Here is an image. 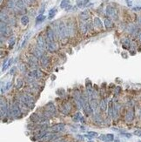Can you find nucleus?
I'll return each instance as SVG.
<instances>
[{
	"label": "nucleus",
	"instance_id": "13",
	"mask_svg": "<svg viewBox=\"0 0 141 142\" xmlns=\"http://www.w3.org/2000/svg\"><path fill=\"white\" fill-rule=\"evenodd\" d=\"M66 27H67V30H68V33H69V36L71 37V36L74 35L75 33V28H74V24H73L72 21H69L66 25Z\"/></svg>",
	"mask_w": 141,
	"mask_h": 142
},
{
	"label": "nucleus",
	"instance_id": "39",
	"mask_svg": "<svg viewBox=\"0 0 141 142\" xmlns=\"http://www.w3.org/2000/svg\"><path fill=\"white\" fill-rule=\"evenodd\" d=\"M30 36H31V33H28L26 36H25V39H24L23 43H22L21 47H24V46H25V44L26 43V41H27V40H28V39H29V38H30Z\"/></svg>",
	"mask_w": 141,
	"mask_h": 142
},
{
	"label": "nucleus",
	"instance_id": "16",
	"mask_svg": "<svg viewBox=\"0 0 141 142\" xmlns=\"http://www.w3.org/2000/svg\"><path fill=\"white\" fill-rule=\"evenodd\" d=\"M89 18H90V13H89V12H87V11H84V12H82L81 13L79 14V19L82 22L88 20Z\"/></svg>",
	"mask_w": 141,
	"mask_h": 142
},
{
	"label": "nucleus",
	"instance_id": "10",
	"mask_svg": "<svg viewBox=\"0 0 141 142\" xmlns=\"http://www.w3.org/2000/svg\"><path fill=\"white\" fill-rule=\"evenodd\" d=\"M28 63H29V65H30V66H32V67L38 66V58L35 57L33 54H32V55H31V56H29Z\"/></svg>",
	"mask_w": 141,
	"mask_h": 142
},
{
	"label": "nucleus",
	"instance_id": "35",
	"mask_svg": "<svg viewBox=\"0 0 141 142\" xmlns=\"http://www.w3.org/2000/svg\"><path fill=\"white\" fill-rule=\"evenodd\" d=\"M56 12H57L56 8H53L52 10H50V12H49V19H52L53 17L55 16V14H56Z\"/></svg>",
	"mask_w": 141,
	"mask_h": 142
},
{
	"label": "nucleus",
	"instance_id": "12",
	"mask_svg": "<svg viewBox=\"0 0 141 142\" xmlns=\"http://www.w3.org/2000/svg\"><path fill=\"white\" fill-rule=\"evenodd\" d=\"M106 14L109 17L112 18H117V11L115 8H113L112 6H107L106 8Z\"/></svg>",
	"mask_w": 141,
	"mask_h": 142
},
{
	"label": "nucleus",
	"instance_id": "50",
	"mask_svg": "<svg viewBox=\"0 0 141 142\" xmlns=\"http://www.w3.org/2000/svg\"><path fill=\"white\" fill-rule=\"evenodd\" d=\"M16 71V67H12V69L11 70V74H13Z\"/></svg>",
	"mask_w": 141,
	"mask_h": 142
},
{
	"label": "nucleus",
	"instance_id": "5",
	"mask_svg": "<svg viewBox=\"0 0 141 142\" xmlns=\"http://www.w3.org/2000/svg\"><path fill=\"white\" fill-rule=\"evenodd\" d=\"M28 76L31 78H33V79H40V78L43 77V72L38 69H35V70L31 71L29 72Z\"/></svg>",
	"mask_w": 141,
	"mask_h": 142
},
{
	"label": "nucleus",
	"instance_id": "6",
	"mask_svg": "<svg viewBox=\"0 0 141 142\" xmlns=\"http://www.w3.org/2000/svg\"><path fill=\"white\" fill-rule=\"evenodd\" d=\"M65 124L63 123H60V124H57V125H52V127L49 128V130L52 131V132H62V131L65 130Z\"/></svg>",
	"mask_w": 141,
	"mask_h": 142
},
{
	"label": "nucleus",
	"instance_id": "42",
	"mask_svg": "<svg viewBox=\"0 0 141 142\" xmlns=\"http://www.w3.org/2000/svg\"><path fill=\"white\" fill-rule=\"evenodd\" d=\"M88 135H90L91 137H97L98 136V133L96 132H88Z\"/></svg>",
	"mask_w": 141,
	"mask_h": 142
},
{
	"label": "nucleus",
	"instance_id": "56",
	"mask_svg": "<svg viewBox=\"0 0 141 142\" xmlns=\"http://www.w3.org/2000/svg\"><path fill=\"white\" fill-rule=\"evenodd\" d=\"M30 1H31V2H32V3H34V2H35V1H36V0H30Z\"/></svg>",
	"mask_w": 141,
	"mask_h": 142
},
{
	"label": "nucleus",
	"instance_id": "55",
	"mask_svg": "<svg viewBox=\"0 0 141 142\" xmlns=\"http://www.w3.org/2000/svg\"><path fill=\"white\" fill-rule=\"evenodd\" d=\"M138 23H139V25H141V17L139 18V19H138Z\"/></svg>",
	"mask_w": 141,
	"mask_h": 142
},
{
	"label": "nucleus",
	"instance_id": "15",
	"mask_svg": "<svg viewBox=\"0 0 141 142\" xmlns=\"http://www.w3.org/2000/svg\"><path fill=\"white\" fill-rule=\"evenodd\" d=\"M134 119V111L132 109L129 110L125 114V120L127 122H131Z\"/></svg>",
	"mask_w": 141,
	"mask_h": 142
},
{
	"label": "nucleus",
	"instance_id": "8",
	"mask_svg": "<svg viewBox=\"0 0 141 142\" xmlns=\"http://www.w3.org/2000/svg\"><path fill=\"white\" fill-rule=\"evenodd\" d=\"M55 39V33L52 29H48L46 32V41L47 44H50L52 42H54Z\"/></svg>",
	"mask_w": 141,
	"mask_h": 142
},
{
	"label": "nucleus",
	"instance_id": "38",
	"mask_svg": "<svg viewBox=\"0 0 141 142\" xmlns=\"http://www.w3.org/2000/svg\"><path fill=\"white\" fill-rule=\"evenodd\" d=\"M14 44H15V38L14 37H12L9 40V46L10 48H12L14 46Z\"/></svg>",
	"mask_w": 141,
	"mask_h": 142
},
{
	"label": "nucleus",
	"instance_id": "37",
	"mask_svg": "<svg viewBox=\"0 0 141 142\" xmlns=\"http://www.w3.org/2000/svg\"><path fill=\"white\" fill-rule=\"evenodd\" d=\"M114 140V136L113 134H106V141H109V142H111Z\"/></svg>",
	"mask_w": 141,
	"mask_h": 142
},
{
	"label": "nucleus",
	"instance_id": "51",
	"mask_svg": "<svg viewBox=\"0 0 141 142\" xmlns=\"http://www.w3.org/2000/svg\"><path fill=\"white\" fill-rule=\"evenodd\" d=\"M138 39L141 42V32H139L138 33Z\"/></svg>",
	"mask_w": 141,
	"mask_h": 142
},
{
	"label": "nucleus",
	"instance_id": "31",
	"mask_svg": "<svg viewBox=\"0 0 141 142\" xmlns=\"http://www.w3.org/2000/svg\"><path fill=\"white\" fill-rule=\"evenodd\" d=\"M24 85V82L21 79H17V81H16V87L18 89H21Z\"/></svg>",
	"mask_w": 141,
	"mask_h": 142
},
{
	"label": "nucleus",
	"instance_id": "17",
	"mask_svg": "<svg viewBox=\"0 0 141 142\" xmlns=\"http://www.w3.org/2000/svg\"><path fill=\"white\" fill-rule=\"evenodd\" d=\"M126 31H127L129 33L134 34L138 32V27H137L135 25H133V24H130V25L127 26V28H126Z\"/></svg>",
	"mask_w": 141,
	"mask_h": 142
},
{
	"label": "nucleus",
	"instance_id": "7",
	"mask_svg": "<svg viewBox=\"0 0 141 142\" xmlns=\"http://www.w3.org/2000/svg\"><path fill=\"white\" fill-rule=\"evenodd\" d=\"M0 107H1V118H4L6 115L7 112H8V106L6 105V102L3 99H1V103H0Z\"/></svg>",
	"mask_w": 141,
	"mask_h": 142
},
{
	"label": "nucleus",
	"instance_id": "1",
	"mask_svg": "<svg viewBox=\"0 0 141 142\" xmlns=\"http://www.w3.org/2000/svg\"><path fill=\"white\" fill-rule=\"evenodd\" d=\"M22 103H24L25 105L28 106V108H32L35 104V99H33L32 94L30 93H24L20 96V100Z\"/></svg>",
	"mask_w": 141,
	"mask_h": 142
},
{
	"label": "nucleus",
	"instance_id": "20",
	"mask_svg": "<svg viewBox=\"0 0 141 142\" xmlns=\"http://www.w3.org/2000/svg\"><path fill=\"white\" fill-rule=\"evenodd\" d=\"M56 134L54 133H47L45 137L43 138V141L44 142H46V141H50V140H53V139L56 138Z\"/></svg>",
	"mask_w": 141,
	"mask_h": 142
},
{
	"label": "nucleus",
	"instance_id": "4",
	"mask_svg": "<svg viewBox=\"0 0 141 142\" xmlns=\"http://www.w3.org/2000/svg\"><path fill=\"white\" fill-rule=\"evenodd\" d=\"M37 44H38V47H39L41 50L45 51V49L47 48V45H46V42H45V39L42 37L41 35L38 36V39H37Z\"/></svg>",
	"mask_w": 141,
	"mask_h": 142
},
{
	"label": "nucleus",
	"instance_id": "49",
	"mask_svg": "<svg viewBox=\"0 0 141 142\" xmlns=\"http://www.w3.org/2000/svg\"><path fill=\"white\" fill-rule=\"evenodd\" d=\"M120 90H121V88H120L119 86L116 87V89H115V92H116V93H118V92H120Z\"/></svg>",
	"mask_w": 141,
	"mask_h": 142
},
{
	"label": "nucleus",
	"instance_id": "9",
	"mask_svg": "<svg viewBox=\"0 0 141 142\" xmlns=\"http://www.w3.org/2000/svg\"><path fill=\"white\" fill-rule=\"evenodd\" d=\"M45 111L51 112L52 115H55V114H56V112H57L56 106H55L54 104H53L52 102H49L48 104H46V105H45Z\"/></svg>",
	"mask_w": 141,
	"mask_h": 142
},
{
	"label": "nucleus",
	"instance_id": "41",
	"mask_svg": "<svg viewBox=\"0 0 141 142\" xmlns=\"http://www.w3.org/2000/svg\"><path fill=\"white\" fill-rule=\"evenodd\" d=\"M133 133H134V135L138 136V137H141V130H139V129L138 130H135Z\"/></svg>",
	"mask_w": 141,
	"mask_h": 142
},
{
	"label": "nucleus",
	"instance_id": "46",
	"mask_svg": "<svg viewBox=\"0 0 141 142\" xmlns=\"http://www.w3.org/2000/svg\"><path fill=\"white\" fill-rule=\"evenodd\" d=\"M99 139H101V140H105V141H106V135H104V134H102V135H100Z\"/></svg>",
	"mask_w": 141,
	"mask_h": 142
},
{
	"label": "nucleus",
	"instance_id": "58",
	"mask_svg": "<svg viewBox=\"0 0 141 142\" xmlns=\"http://www.w3.org/2000/svg\"><path fill=\"white\" fill-rule=\"evenodd\" d=\"M64 142H67V141H64Z\"/></svg>",
	"mask_w": 141,
	"mask_h": 142
},
{
	"label": "nucleus",
	"instance_id": "33",
	"mask_svg": "<svg viewBox=\"0 0 141 142\" xmlns=\"http://www.w3.org/2000/svg\"><path fill=\"white\" fill-rule=\"evenodd\" d=\"M15 6H16V3L13 0H8V2H7V7L9 9H14Z\"/></svg>",
	"mask_w": 141,
	"mask_h": 142
},
{
	"label": "nucleus",
	"instance_id": "19",
	"mask_svg": "<svg viewBox=\"0 0 141 142\" xmlns=\"http://www.w3.org/2000/svg\"><path fill=\"white\" fill-rule=\"evenodd\" d=\"M57 49H58V45H57V44L54 43V42H52V43H50V44H47V50H48L49 52H55Z\"/></svg>",
	"mask_w": 141,
	"mask_h": 142
},
{
	"label": "nucleus",
	"instance_id": "2",
	"mask_svg": "<svg viewBox=\"0 0 141 142\" xmlns=\"http://www.w3.org/2000/svg\"><path fill=\"white\" fill-rule=\"evenodd\" d=\"M58 29H59V39H65L69 36L66 25H65L64 22L59 21V23H58Z\"/></svg>",
	"mask_w": 141,
	"mask_h": 142
},
{
	"label": "nucleus",
	"instance_id": "11",
	"mask_svg": "<svg viewBox=\"0 0 141 142\" xmlns=\"http://www.w3.org/2000/svg\"><path fill=\"white\" fill-rule=\"evenodd\" d=\"M32 54H33L35 57H37L38 59H41L45 54H44V51L41 50L39 47H34L33 50H32Z\"/></svg>",
	"mask_w": 141,
	"mask_h": 142
},
{
	"label": "nucleus",
	"instance_id": "22",
	"mask_svg": "<svg viewBox=\"0 0 141 142\" xmlns=\"http://www.w3.org/2000/svg\"><path fill=\"white\" fill-rule=\"evenodd\" d=\"M99 106H100V109H101L102 112H105L107 110V99H104L100 101V104H99Z\"/></svg>",
	"mask_w": 141,
	"mask_h": 142
},
{
	"label": "nucleus",
	"instance_id": "25",
	"mask_svg": "<svg viewBox=\"0 0 141 142\" xmlns=\"http://www.w3.org/2000/svg\"><path fill=\"white\" fill-rule=\"evenodd\" d=\"M1 22H5V23H8L10 22V19H9L8 15L5 12H4L3 11L1 12Z\"/></svg>",
	"mask_w": 141,
	"mask_h": 142
},
{
	"label": "nucleus",
	"instance_id": "21",
	"mask_svg": "<svg viewBox=\"0 0 141 142\" xmlns=\"http://www.w3.org/2000/svg\"><path fill=\"white\" fill-rule=\"evenodd\" d=\"M90 105H91L92 111H96L97 108L98 107V102L97 100V99H91V102H90Z\"/></svg>",
	"mask_w": 141,
	"mask_h": 142
},
{
	"label": "nucleus",
	"instance_id": "52",
	"mask_svg": "<svg viewBox=\"0 0 141 142\" xmlns=\"http://www.w3.org/2000/svg\"><path fill=\"white\" fill-rule=\"evenodd\" d=\"M133 11H141V7H134Z\"/></svg>",
	"mask_w": 141,
	"mask_h": 142
},
{
	"label": "nucleus",
	"instance_id": "36",
	"mask_svg": "<svg viewBox=\"0 0 141 142\" xmlns=\"http://www.w3.org/2000/svg\"><path fill=\"white\" fill-rule=\"evenodd\" d=\"M94 121L96 122L97 124H101L102 123L101 117H100L98 114H96V115H95V117H94Z\"/></svg>",
	"mask_w": 141,
	"mask_h": 142
},
{
	"label": "nucleus",
	"instance_id": "40",
	"mask_svg": "<svg viewBox=\"0 0 141 142\" xmlns=\"http://www.w3.org/2000/svg\"><path fill=\"white\" fill-rule=\"evenodd\" d=\"M77 4H78V7H83L84 5H85V2H84L83 0H78V1H77Z\"/></svg>",
	"mask_w": 141,
	"mask_h": 142
},
{
	"label": "nucleus",
	"instance_id": "30",
	"mask_svg": "<svg viewBox=\"0 0 141 142\" xmlns=\"http://www.w3.org/2000/svg\"><path fill=\"white\" fill-rule=\"evenodd\" d=\"M122 44H123V46L124 48H128V47H130V45H131V41L128 39H124L123 40H122Z\"/></svg>",
	"mask_w": 141,
	"mask_h": 142
},
{
	"label": "nucleus",
	"instance_id": "43",
	"mask_svg": "<svg viewBox=\"0 0 141 142\" xmlns=\"http://www.w3.org/2000/svg\"><path fill=\"white\" fill-rule=\"evenodd\" d=\"M52 142H64V140H63V139H62V138H58V137H56V138H55V139L52 140Z\"/></svg>",
	"mask_w": 141,
	"mask_h": 142
},
{
	"label": "nucleus",
	"instance_id": "57",
	"mask_svg": "<svg viewBox=\"0 0 141 142\" xmlns=\"http://www.w3.org/2000/svg\"><path fill=\"white\" fill-rule=\"evenodd\" d=\"M115 142H121V141H119V140H118V139H117V140H115Z\"/></svg>",
	"mask_w": 141,
	"mask_h": 142
},
{
	"label": "nucleus",
	"instance_id": "27",
	"mask_svg": "<svg viewBox=\"0 0 141 142\" xmlns=\"http://www.w3.org/2000/svg\"><path fill=\"white\" fill-rule=\"evenodd\" d=\"M70 5V0H62L60 3V7L62 9H66Z\"/></svg>",
	"mask_w": 141,
	"mask_h": 142
},
{
	"label": "nucleus",
	"instance_id": "45",
	"mask_svg": "<svg viewBox=\"0 0 141 142\" xmlns=\"http://www.w3.org/2000/svg\"><path fill=\"white\" fill-rule=\"evenodd\" d=\"M45 12V5H42V8L40 9V11H39V13H40V15H43V12Z\"/></svg>",
	"mask_w": 141,
	"mask_h": 142
},
{
	"label": "nucleus",
	"instance_id": "53",
	"mask_svg": "<svg viewBox=\"0 0 141 142\" xmlns=\"http://www.w3.org/2000/svg\"><path fill=\"white\" fill-rule=\"evenodd\" d=\"M127 5H129V6H131V5H132V4H131V1H129V0H127Z\"/></svg>",
	"mask_w": 141,
	"mask_h": 142
},
{
	"label": "nucleus",
	"instance_id": "48",
	"mask_svg": "<svg viewBox=\"0 0 141 142\" xmlns=\"http://www.w3.org/2000/svg\"><path fill=\"white\" fill-rule=\"evenodd\" d=\"M20 70H21V72H25V65H20Z\"/></svg>",
	"mask_w": 141,
	"mask_h": 142
},
{
	"label": "nucleus",
	"instance_id": "29",
	"mask_svg": "<svg viewBox=\"0 0 141 142\" xmlns=\"http://www.w3.org/2000/svg\"><path fill=\"white\" fill-rule=\"evenodd\" d=\"M104 24H105V26L107 29H109V28H111V27H112V21H111L110 19H105V21H104Z\"/></svg>",
	"mask_w": 141,
	"mask_h": 142
},
{
	"label": "nucleus",
	"instance_id": "28",
	"mask_svg": "<svg viewBox=\"0 0 141 142\" xmlns=\"http://www.w3.org/2000/svg\"><path fill=\"white\" fill-rule=\"evenodd\" d=\"M93 22H94V26L95 27H98V28H102V22L101 20H100L98 18H95L94 20H93Z\"/></svg>",
	"mask_w": 141,
	"mask_h": 142
},
{
	"label": "nucleus",
	"instance_id": "32",
	"mask_svg": "<svg viewBox=\"0 0 141 142\" xmlns=\"http://www.w3.org/2000/svg\"><path fill=\"white\" fill-rule=\"evenodd\" d=\"M82 118H83V117H82V114L80 113V112H77V113L74 115V117H73V120H74L75 122L80 121Z\"/></svg>",
	"mask_w": 141,
	"mask_h": 142
},
{
	"label": "nucleus",
	"instance_id": "14",
	"mask_svg": "<svg viewBox=\"0 0 141 142\" xmlns=\"http://www.w3.org/2000/svg\"><path fill=\"white\" fill-rule=\"evenodd\" d=\"M40 63H41V65H43L45 68H46V67L49 66V65H50V59H49V57L46 55H44L43 57L40 59Z\"/></svg>",
	"mask_w": 141,
	"mask_h": 142
},
{
	"label": "nucleus",
	"instance_id": "3",
	"mask_svg": "<svg viewBox=\"0 0 141 142\" xmlns=\"http://www.w3.org/2000/svg\"><path fill=\"white\" fill-rule=\"evenodd\" d=\"M11 113L15 118H18L21 116L22 112H21V108H20L19 106V104L14 103L13 105H12V107H11Z\"/></svg>",
	"mask_w": 141,
	"mask_h": 142
},
{
	"label": "nucleus",
	"instance_id": "47",
	"mask_svg": "<svg viewBox=\"0 0 141 142\" xmlns=\"http://www.w3.org/2000/svg\"><path fill=\"white\" fill-rule=\"evenodd\" d=\"M124 136H125L126 138H131V133H126V132H122Z\"/></svg>",
	"mask_w": 141,
	"mask_h": 142
},
{
	"label": "nucleus",
	"instance_id": "23",
	"mask_svg": "<svg viewBox=\"0 0 141 142\" xmlns=\"http://www.w3.org/2000/svg\"><path fill=\"white\" fill-rule=\"evenodd\" d=\"M16 6L18 7L19 10H24L25 9V1L24 0H16Z\"/></svg>",
	"mask_w": 141,
	"mask_h": 142
},
{
	"label": "nucleus",
	"instance_id": "18",
	"mask_svg": "<svg viewBox=\"0 0 141 142\" xmlns=\"http://www.w3.org/2000/svg\"><path fill=\"white\" fill-rule=\"evenodd\" d=\"M60 109H61V112H64L65 114H67L71 111V105H70V104H69V103L64 104V105H61Z\"/></svg>",
	"mask_w": 141,
	"mask_h": 142
},
{
	"label": "nucleus",
	"instance_id": "24",
	"mask_svg": "<svg viewBox=\"0 0 141 142\" xmlns=\"http://www.w3.org/2000/svg\"><path fill=\"white\" fill-rule=\"evenodd\" d=\"M80 30H81V32H83L84 34H85L87 32V31L89 30L88 29V25H87L86 23H85V22H82V23H80Z\"/></svg>",
	"mask_w": 141,
	"mask_h": 142
},
{
	"label": "nucleus",
	"instance_id": "44",
	"mask_svg": "<svg viewBox=\"0 0 141 142\" xmlns=\"http://www.w3.org/2000/svg\"><path fill=\"white\" fill-rule=\"evenodd\" d=\"M11 86H12V82H11V81H9L8 83H7L6 87H5V88H6V90H9V89L11 88Z\"/></svg>",
	"mask_w": 141,
	"mask_h": 142
},
{
	"label": "nucleus",
	"instance_id": "54",
	"mask_svg": "<svg viewBox=\"0 0 141 142\" xmlns=\"http://www.w3.org/2000/svg\"><path fill=\"white\" fill-rule=\"evenodd\" d=\"M78 137L79 138V139H84V137H83V136H81V135H78Z\"/></svg>",
	"mask_w": 141,
	"mask_h": 142
},
{
	"label": "nucleus",
	"instance_id": "26",
	"mask_svg": "<svg viewBox=\"0 0 141 142\" xmlns=\"http://www.w3.org/2000/svg\"><path fill=\"white\" fill-rule=\"evenodd\" d=\"M20 21H21V24L23 25H27L29 24V21H30V19H29V17L26 15H24L21 17V19H20Z\"/></svg>",
	"mask_w": 141,
	"mask_h": 142
},
{
	"label": "nucleus",
	"instance_id": "34",
	"mask_svg": "<svg viewBox=\"0 0 141 142\" xmlns=\"http://www.w3.org/2000/svg\"><path fill=\"white\" fill-rule=\"evenodd\" d=\"M45 19V16L39 15L38 17H37V19H36V24L38 25V24H39V23H42Z\"/></svg>",
	"mask_w": 141,
	"mask_h": 142
}]
</instances>
